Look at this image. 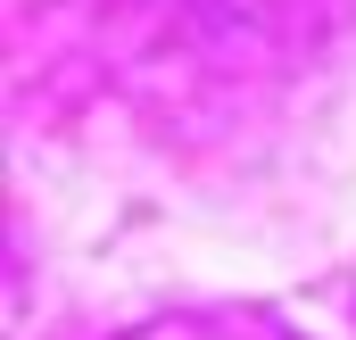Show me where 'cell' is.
I'll return each mask as SVG.
<instances>
[]
</instances>
